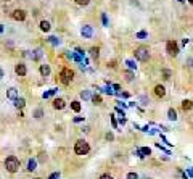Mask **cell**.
<instances>
[{
    "instance_id": "cell-1",
    "label": "cell",
    "mask_w": 193,
    "mask_h": 179,
    "mask_svg": "<svg viewBox=\"0 0 193 179\" xmlns=\"http://www.w3.org/2000/svg\"><path fill=\"white\" fill-rule=\"evenodd\" d=\"M5 168H7V171H10V173H16L19 170V160L16 158V156H8V158L5 160Z\"/></svg>"
},
{
    "instance_id": "cell-2",
    "label": "cell",
    "mask_w": 193,
    "mask_h": 179,
    "mask_svg": "<svg viewBox=\"0 0 193 179\" xmlns=\"http://www.w3.org/2000/svg\"><path fill=\"white\" fill-rule=\"evenodd\" d=\"M74 152L77 155H87L90 152V145L86 141H77L76 145H74Z\"/></svg>"
},
{
    "instance_id": "cell-3",
    "label": "cell",
    "mask_w": 193,
    "mask_h": 179,
    "mask_svg": "<svg viewBox=\"0 0 193 179\" xmlns=\"http://www.w3.org/2000/svg\"><path fill=\"white\" fill-rule=\"evenodd\" d=\"M135 58H137L139 61H146L150 58V50L146 48V47H139V48H135Z\"/></svg>"
},
{
    "instance_id": "cell-4",
    "label": "cell",
    "mask_w": 193,
    "mask_h": 179,
    "mask_svg": "<svg viewBox=\"0 0 193 179\" xmlns=\"http://www.w3.org/2000/svg\"><path fill=\"white\" fill-rule=\"evenodd\" d=\"M72 77H74V73H72L69 68H63L61 70V73H60V81L63 82V84H69L71 81H72Z\"/></svg>"
},
{
    "instance_id": "cell-5",
    "label": "cell",
    "mask_w": 193,
    "mask_h": 179,
    "mask_svg": "<svg viewBox=\"0 0 193 179\" xmlns=\"http://www.w3.org/2000/svg\"><path fill=\"white\" fill-rule=\"evenodd\" d=\"M166 50H167L169 55H172V57L179 55V45H177V42H175V41H169L166 44Z\"/></svg>"
},
{
    "instance_id": "cell-6",
    "label": "cell",
    "mask_w": 193,
    "mask_h": 179,
    "mask_svg": "<svg viewBox=\"0 0 193 179\" xmlns=\"http://www.w3.org/2000/svg\"><path fill=\"white\" fill-rule=\"evenodd\" d=\"M13 20H16V21H24L26 20V12L24 10H15L13 12Z\"/></svg>"
},
{
    "instance_id": "cell-7",
    "label": "cell",
    "mask_w": 193,
    "mask_h": 179,
    "mask_svg": "<svg viewBox=\"0 0 193 179\" xmlns=\"http://www.w3.org/2000/svg\"><path fill=\"white\" fill-rule=\"evenodd\" d=\"M15 71H16V74H18V76H26V73H27V70H26V65L18 63V65L15 66Z\"/></svg>"
},
{
    "instance_id": "cell-8",
    "label": "cell",
    "mask_w": 193,
    "mask_h": 179,
    "mask_svg": "<svg viewBox=\"0 0 193 179\" xmlns=\"http://www.w3.org/2000/svg\"><path fill=\"white\" fill-rule=\"evenodd\" d=\"M65 105H66V103H65L63 98H55V100H53V108H55V110H63Z\"/></svg>"
},
{
    "instance_id": "cell-9",
    "label": "cell",
    "mask_w": 193,
    "mask_h": 179,
    "mask_svg": "<svg viewBox=\"0 0 193 179\" xmlns=\"http://www.w3.org/2000/svg\"><path fill=\"white\" fill-rule=\"evenodd\" d=\"M155 94H156V97H164L166 95V89H164V86L158 84V86L155 87Z\"/></svg>"
},
{
    "instance_id": "cell-10",
    "label": "cell",
    "mask_w": 193,
    "mask_h": 179,
    "mask_svg": "<svg viewBox=\"0 0 193 179\" xmlns=\"http://www.w3.org/2000/svg\"><path fill=\"white\" fill-rule=\"evenodd\" d=\"M7 97L11 98V100H16V98H18V91H16L15 87H10L8 92H7Z\"/></svg>"
},
{
    "instance_id": "cell-11",
    "label": "cell",
    "mask_w": 193,
    "mask_h": 179,
    "mask_svg": "<svg viewBox=\"0 0 193 179\" xmlns=\"http://www.w3.org/2000/svg\"><path fill=\"white\" fill-rule=\"evenodd\" d=\"M92 34H93V31H92L90 26H84L82 27V36L84 37H92Z\"/></svg>"
},
{
    "instance_id": "cell-12",
    "label": "cell",
    "mask_w": 193,
    "mask_h": 179,
    "mask_svg": "<svg viewBox=\"0 0 193 179\" xmlns=\"http://www.w3.org/2000/svg\"><path fill=\"white\" fill-rule=\"evenodd\" d=\"M167 118L171 120V121H175V120H177V111H175L174 108H169V111H167Z\"/></svg>"
},
{
    "instance_id": "cell-13",
    "label": "cell",
    "mask_w": 193,
    "mask_h": 179,
    "mask_svg": "<svg viewBox=\"0 0 193 179\" xmlns=\"http://www.w3.org/2000/svg\"><path fill=\"white\" fill-rule=\"evenodd\" d=\"M182 108H184L185 111H190V110L193 108V103H191V100H184V102H182Z\"/></svg>"
},
{
    "instance_id": "cell-14",
    "label": "cell",
    "mask_w": 193,
    "mask_h": 179,
    "mask_svg": "<svg viewBox=\"0 0 193 179\" xmlns=\"http://www.w3.org/2000/svg\"><path fill=\"white\" fill-rule=\"evenodd\" d=\"M40 74L42 76H48L50 74V66L48 65H40Z\"/></svg>"
},
{
    "instance_id": "cell-15",
    "label": "cell",
    "mask_w": 193,
    "mask_h": 179,
    "mask_svg": "<svg viewBox=\"0 0 193 179\" xmlns=\"http://www.w3.org/2000/svg\"><path fill=\"white\" fill-rule=\"evenodd\" d=\"M24 105H26V100L24 98H16L15 100V107L16 108H24Z\"/></svg>"
},
{
    "instance_id": "cell-16",
    "label": "cell",
    "mask_w": 193,
    "mask_h": 179,
    "mask_svg": "<svg viewBox=\"0 0 193 179\" xmlns=\"http://www.w3.org/2000/svg\"><path fill=\"white\" fill-rule=\"evenodd\" d=\"M137 153H140L139 156H146V155H150V153H151V150H150L148 147H143V149L137 150Z\"/></svg>"
},
{
    "instance_id": "cell-17",
    "label": "cell",
    "mask_w": 193,
    "mask_h": 179,
    "mask_svg": "<svg viewBox=\"0 0 193 179\" xmlns=\"http://www.w3.org/2000/svg\"><path fill=\"white\" fill-rule=\"evenodd\" d=\"M90 55H92V58H93V60H96V58H98V55H100V50H98V47H92V48H90Z\"/></svg>"
},
{
    "instance_id": "cell-18",
    "label": "cell",
    "mask_w": 193,
    "mask_h": 179,
    "mask_svg": "<svg viewBox=\"0 0 193 179\" xmlns=\"http://www.w3.org/2000/svg\"><path fill=\"white\" fill-rule=\"evenodd\" d=\"M40 57H42V50H40V48L34 50V53L31 55V58H32V60H39V58H40Z\"/></svg>"
},
{
    "instance_id": "cell-19",
    "label": "cell",
    "mask_w": 193,
    "mask_h": 179,
    "mask_svg": "<svg viewBox=\"0 0 193 179\" xmlns=\"http://www.w3.org/2000/svg\"><path fill=\"white\" fill-rule=\"evenodd\" d=\"M40 29H42L44 32L50 31V23H48V21H42V23H40Z\"/></svg>"
},
{
    "instance_id": "cell-20",
    "label": "cell",
    "mask_w": 193,
    "mask_h": 179,
    "mask_svg": "<svg viewBox=\"0 0 193 179\" xmlns=\"http://www.w3.org/2000/svg\"><path fill=\"white\" fill-rule=\"evenodd\" d=\"M71 108L74 111H81V103H79L77 100H74V102H71Z\"/></svg>"
},
{
    "instance_id": "cell-21",
    "label": "cell",
    "mask_w": 193,
    "mask_h": 179,
    "mask_svg": "<svg viewBox=\"0 0 193 179\" xmlns=\"http://www.w3.org/2000/svg\"><path fill=\"white\" fill-rule=\"evenodd\" d=\"M36 165H37L36 160H29V163H27V170H29V171H34V170H36Z\"/></svg>"
},
{
    "instance_id": "cell-22",
    "label": "cell",
    "mask_w": 193,
    "mask_h": 179,
    "mask_svg": "<svg viewBox=\"0 0 193 179\" xmlns=\"http://www.w3.org/2000/svg\"><path fill=\"white\" fill-rule=\"evenodd\" d=\"M126 65L129 66V70H135V68H137V65H135L132 60H127V61H126Z\"/></svg>"
},
{
    "instance_id": "cell-23",
    "label": "cell",
    "mask_w": 193,
    "mask_h": 179,
    "mask_svg": "<svg viewBox=\"0 0 193 179\" xmlns=\"http://www.w3.org/2000/svg\"><path fill=\"white\" fill-rule=\"evenodd\" d=\"M81 97H82L84 100H89V98L92 97V95H90V92H89V91H84V92L81 94Z\"/></svg>"
},
{
    "instance_id": "cell-24",
    "label": "cell",
    "mask_w": 193,
    "mask_h": 179,
    "mask_svg": "<svg viewBox=\"0 0 193 179\" xmlns=\"http://www.w3.org/2000/svg\"><path fill=\"white\" fill-rule=\"evenodd\" d=\"M55 92H56V89H52V91L45 92V94H44V98H48V97H52V95H53Z\"/></svg>"
},
{
    "instance_id": "cell-25",
    "label": "cell",
    "mask_w": 193,
    "mask_h": 179,
    "mask_svg": "<svg viewBox=\"0 0 193 179\" xmlns=\"http://www.w3.org/2000/svg\"><path fill=\"white\" fill-rule=\"evenodd\" d=\"M90 0H76V3L77 5H82V7H86V5H89Z\"/></svg>"
},
{
    "instance_id": "cell-26",
    "label": "cell",
    "mask_w": 193,
    "mask_h": 179,
    "mask_svg": "<svg viewBox=\"0 0 193 179\" xmlns=\"http://www.w3.org/2000/svg\"><path fill=\"white\" fill-rule=\"evenodd\" d=\"M50 44H53V45H56V44H60V39L58 37H50Z\"/></svg>"
},
{
    "instance_id": "cell-27",
    "label": "cell",
    "mask_w": 193,
    "mask_h": 179,
    "mask_svg": "<svg viewBox=\"0 0 193 179\" xmlns=\"http://www.w3.org/2000/svg\"><path fill=\"white\" fill-rule=\"evenodd\" d=\"M92 100H93V103H96V105L101 103V97H100V95H93V97H92Z\"/></svg>"
},
{
    "instance_id": "cell-28",
    "label": "cell",
    "mask_w": 193,
    "mask_h": 179,
    "mask_svg": "<svg viewBox=\"0 0 193 179\" xmlns=\"http://www.w3.org/2000/svg\"><path fill=\"white\" fill-rule=\"evenodd\" d=\"M126 79H127V81H132V79H134V74H132L130 71H126Z\"/></svg>"
},
{
    "instance_id": "cell-29",
    "label": "cell",
    "mask_w": 193,
    "mask_h": 179,
    "mask_svg": "<svg viewBox=\"0 0 193 179\" xmlns=\"http://www.w3.org/2000/svg\"><path fill=\"white\" fill-rule=\"evenodd\" d=\"M163 76H164V79H169V76H171V71H169V70H164V71H163Z\"/></svg>"
},
{
    "instance_id": "cell-30",
    "label": "cell",
    "mask_w": 193,
    "mask_h": 179,
    "mask_svg": "<svg viewBox=\"0 0 193 179\" xmlns=\"http://www.w3.org/2000/svg\"><path fill=\"white\" fill-rule=\"evenodd\" d=\"M113 89H114L113 86H106V87H105V92H106V94H113Z\"/></svg>"
},
{
    "instance_id": "cell-31",
    "label": "cell",
    "mask_w": 193,
    "mask_h": 179,
    "mask_svg": "<svg viewBox=\"0 0 193 179\" xmlns=\"http://www.w3.org/2000/svg\"><path fill=\"white\" fill-rule=\"evenodd\" d=\"M127 179H139V176L135 174V173H129V174H127Z\"/></svg>"
},
{
    "instance_id": "cell-32",
    "label": "cell",
    "mask_w": 193,
    "mask_h": 179,
    "mask_svg": "<svg viewBox=\"0 0 193 179\" xmlns=\"http://www.w3.org/2000/svg\"><path fill=\"white\" fill-rule=\"evenodd\" d=\"M48 179H60V173H53V174H50Z\"/></svg>"
},
{
    "instance_id": "cell-33",
    "label": "cell",
    "mask_w": 193,
    "mask_h": 179,
    "mask_svg": "<svg viewBox=\"0 0 193 179\" xmlns=\"http://www.w3.org/2000/svg\"><path fill=\"white\" fill-rule=\"evenodd\" d=\"M137 37H139V39H143V37H146V32H145V31H140L139 34H137Z\"/></svg>"
},
{
    "instance_id": "cell-34",
    "label": "cell",
    "mask_w": 193,
    "mask_h": 179,
    "mask_svg": "<svg viewBox=\"0 0 193 179\" xmlns=\"http://www.w3.org/2000/svg\"><path fill=\"white\" fill-rule=\"evenodd\" d=\"M34 115H36V118H40V116H42V110H36V113H34Z\"/></svg>"
},
{
    "instance_id": "cell-35",
    "label": "cell",
    "mask_w": 193,
    "mask_h": 179,
    "mask_svg": "<svg viewBox=\"0 0 193 179\" xmlns=\"http://www.w3.org/2000/svg\"><path fill=\"white\" fill-rule=\"evenodd\" d=\"M101 20H103V24H105V26H108V18H106V15L101 16Z\"/></svg>"
},
{
    "instance_id": "cell-36",
    "label": "cell",
    "mask_w": 193,
    "mask_h": 179,
    "mask_svg": "<svg viewBox=\"0 0 193 179\" xmlns=\"http://www.w3.org/2000/svg\"><path fill=\"white\" fill-rule=\"evenodd\" d=\"M100 179H113V177H111L110 174H103V176H101Z\"/></svg>"
},
{
    "instance_id": "cell-37",
    "label": "cell",
    "mask_w": 193,
    "mask_h": 179,
    "mask_svg": "<svg viewBox=\"0 0 193 179\" xmlns=\"http://www.w3.org/2000/svg\"><path fill=\"white\" fill-rule=\"evenodd\" d=\"M39 161H45V155L40 153V156H39Z\"/></svg>"
},
{
    "instance_id": "cell-38",
    "label": "cell",
    "mask_w": 193,
    "mask_h": 179,
    "mask_svg": "<svg viewBox=\"0 0 193 179\" xmlns=\"http://www.w3.org/2000/svg\"><path fill=\"white\" fill-rule=\"evenodd\" d=\"M3 32V24H0V34Z\"/></svg>"
},
{
    "instance_id": "cell-39",
    "label": "cell",
    "mask_w": 193,
    "mask_h": 179,
    "mask_svg": "<svg viewBox=\"0 0 193 179\" xmlns=\"http://www.w3.org/2000/svg\"><path fill=\"white\" fill-rule=\"evenodd\" d=\"M3 77V70H0V79Z\"/></svg>"
},
{
    "instance_id": "cell-40",
    "label": "cell",
    "mask_w": 193,
    "mask_h": 179,
    "mask_svg": "<svg viewBox=\"0 0 193 179\" xmlns=\"http://www.w3.org/2000/svg\"><path fill=\"white\" fill-rule=\"evenodd\" d=\"M188 2H190V3H191V5H193V0H188Z\"/></svg>"
},
{
    "instance_id": "cell-41",
    "label": "cell",
    "mask_w": 193,
    "mask_h": 179,
    "mask_svg": "<svg viewBox=\"0 0 193 179\" xmlns=\"http://www.w3.org/2000/svg\"><path fill=\"white\" fill-rule=\"evenodd\" d=\"M179 2H185V0H179Z\"/></svg>"
},
{
    "instance_id": "cell-42",
    "label": "cell",
    "mask_w": 193,
    "mask_h": 179,
    "mask_svg": "<svg viewBox=\"0 0 193 179\" xmlns=\"http://www.w3.org/2000/svg\"><path fill=\"white\" fill-rule=\"evenodd\" d=\"M36 179H40V177H36Z\"/></svg>"
},
{
    "instance_id": "cell-43",
    "label": "cell",
    "mask_w": 193,
    "mask_h": 179,
    "mask_svg": "<svg viewBox=\"0 0 193 179\" xmlns=\"http://www.w3.org/2000/svg\"><path fill=\"white\" fill-rule=\"evenodd\" d=\"M7 2H10V0H7Z\"/></svg>"
}]
</instances>
